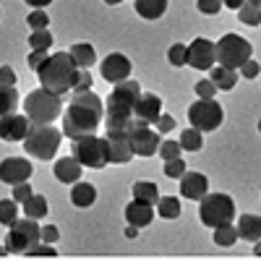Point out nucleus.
<instances>
[{
	"label": "nucleus",
	"mask_w": 261,
	"mask_h": 261,
	"mask_svg": "<svg viewBox=\"0 0 261 261\" xmlns=\"http://www.w3.org/2000/svg\"><path fill=\"white\" fill-rule=\"evenodd\" d=\"M105 118V105L102 99L89 89L73 94V102L68 105V113L63 115V134L71 141H79L84 136H92L97 125Z\"/></svg>",
	"instance_id": "1"
},
{
	"label": "nucleus",
	"mask_w": 261,
	"mask_h": 261,
	"mask_svg": "<svg viewBox=\"0 0 261 261\" xmlns=\"http://www.w3.org/2000/svg\"><path fill=\"white\" fill-rule=\"evenodd\" d=\"M81 68L73 63L71 53H55L45 60V65L37 71L42 89H47L53 94H65V92H73V84L79 81Z\"/></svg>",
	"instance_id": "2"
},
{
	"label": "nucleus",
	"mask_w": 261,
	"mask_h": 261,
	"mask_svg": "<svg viewBox=\"0 0 261 261\" xmlns=\"http://www.w3.org/2000/svg\"><path fill=\"white\" fill-rule=\"evenodd\" d=\"M141 97V84L139 81H120L113 86L110 97H107V110H105V123L107 128H125L134 115V107Z\"/></svg>",
	"instance_id": "3"
},
{
	"label": "nucleus",
	"mask_w": 261,
	"mask_h": 261,
	"mask_svg": "<svg viewBox=\"0 0 261 261\" xmlns=\"http://www.w3.org/2000/svg\"><path fill=\"white\" fill-rule=\"evenodd\" d=\"M60 139H63V134L58 128H53L50 123H34L24 139V149H27V154H32L37 160H53L60 146Z\"/></svg>",
	"instance_id": "4"
},
{
	"label": "nucleus",
	"mask_w": 261,
	"mask_h": 261,
	"mask_svg": "<svg viewBox=\"0 0 261 261\" xmlns=\"http://www.w3.org/2000/svg\"><path fill=\"white\" fill-rule=\"evenodd\" d=\"M199 217L206 227H222L235 220V201L227 193H206L199 206Z\"/></svg>",
	"instance_id": "5"
},
{
	"label": "nucleus",
	"mask_w": 261,
	"mask_h": 261,
	"mask_svg": "<svg viewBox=\"0 0 261 261\" xmlns=\"http://www.w3.org/2000/svg\"><path fill=\"white\" fill-rule=\"evenodd\" d=\"M214 53H217V63L222 68H230V71H238L243 63L251 60V42L241 34H225L220 42L214 45Z\"/></svg>",
	"instance_id": "6"
},
{
	"label": "nucleus",
	"mask_w": 261,
	"mask_h": 261,
	"mask_svg": "<svg viewBox=\"0 0 261 261\" xmlns=\"http://www.w3.org/2000/svg\"><path fill=\"white\" fill-rule=\"evenodd\" d=\"M60 94H53L47 89H34L27 94V102H24V110H27V118L32 123H53L58 115H60Z\"/></svg>",
	"instance_id": "7"
},
{
	"label": "nucleus",
	"mask_w": 261,
	"mask_h": 261,
	"mask_svg": "<svg viewBox=\"0 0 261 261\" xmlns=\"http://www.w3.org/2000/svg\"><path fill=\"white\" fill-rule=\"evenodd\" d=\"M125 134H128V144H130V151H134L136 157H151L160 151V134L157 130H151L149 123L144 120H130L125 125Z\"/></svg>",
	"instance_id": "8"
},
{
	"label": "nucleus",
	"mask_w": 261,
	"mask_h": 261,
	"mask_svg": "<svg viewBox=\"0 0 261 261\" xmlns=\"http://www.w3.org/2000/svg\"><path fill=\"white\" fill-rule=\"evenodd\" d=\"M222 118H225V113H222V107L217 99H196L188 107V120L201 134L204 130H217L222 125Z\"/></svg>",
	"instance_id": "9"
},
{
	"label": "nucleus",
	"mask_w": 261,
	"mask_h": 261,
	"mask_svg": "<svg viewBox=\"0 0 261 261\" xmlns=\"http://www.w3.org/2000/svg\"><path fill=\"white\" fill-rule=\"evenodd\" d=\"M73 157L81 162V167H89V170H102L107 165V144L105 139L92 136H84L79 141H73Z\"/></svg>",
	"instance_id": "10"
},
{
	"label": "nucleus",
	"mask_w": 261,
	"mask_h": 261,
	"mask_svg": "<svg viewBox=\"0 0 261 261\" xmlns=\"http://www.w3.org/2000/svg\"><path fill=\"white\" fill-rule=\"evenodd\" d=\"M42 227L37 225V220H32V217H24V220H16L8 230V238H6V246L8 251H18L24 253L27 248H32L34 243L42 241Z\"/></svg>",
	"instance_id": "11"
},
{
	"label": "nucleus",
	"mask_w": 261,
	"mask_h": 261,
	"mask_svg": "<svg viewBox=\"0 0 261 261\" xmlns=\"http://www.w3.org/2000/svg\"><path fill=\"white\" fill-rule=\"evenodd\" d=\"M214 60H217V53H214V42L199 37L188 45V53H186V65H193L196 71H212L214 68Z\"/></svg>",
	"instance_id": "12"
},
{
	"label": "nucleus",
	"mask_w": 261,
	"mask_h": 261,
	"mask_svg": "<svg viewBox=\"0 0 261 261\" xmlns=\"http://www.w3.org/2000/svg\"><path fill=\"white\" fill-rule=\"evenodd\" d=\"M105 144H107V165H110V162L123 165V162H130V157H134L125 128H107Z\"/></svg>",
	"instance_id": "13"
},
{
	"label": "nucleus",
	"mask_w": 261,
	"mask_h": 261,
	"mask_svg": "<svg viewBox=\"0 0 261 261\" xmlns=\"http://www.w3.org/2000/svg\"><path fill=\"white\" fill-rule=\"evenodd\" d=\"M32 162L29 160H21V157H8L0 162V180L8 183V186H18V183H27L32 178Z\"/></svg>",
	"instance_id": "14"
},
{
	"label": "nucleus",
	"mask_w": 261,
	"mask_h": 261,
	"mask_svg": "<svg viewBox=\"0 0 261 261\" xmlns=\"http://www.w3.org/2000/svg\"><path fill=\"white\" fill-rule=\"evenodd\" d=\"M130 65L134 63H130L123 53H113L99 63V71H102V79L107 84H120L130 76Z\"/></svg>",
	"instance_id": "15"
},
{
	"label": "nucleus",
	"mask_w": 261,
	"mask_h": 261,
	"mask_svg": "<svg viewBox=\"0 0 261 261\" xmlns=\"http://www.w3.org/2000/svg\"><path fill=\"white\" fill-rule=\"evenodd\" d=\"M32 120L27 115H16V113H8L0 118V139L3 141H24L27 134L32 130Z\"/></svg>",
	"instance_id": "16"
},
{
	"label": "nucleus",
	"mask_w": 261,
	"mask_h": 261,
	"mask_svg": "<svg viewBox=\"0 0 261 261\" xmlns=\"http://www.w3.org/2000/svg\"><path fill=\"white\" fill-rule=\"evenodd\" d=\"M209 193V180L204 172H183L180 178V196L183 199H191V201H201L204 196Z\"/></svg>",
	"instance_id": "17"
},
{
	"label": "nucleus",
	"mask_w": 261,
	"mask_h": 261,
	"mask_svg": "<svg viewBox=\"0 0 261 261\" xmlns=\"http://www.w3.org/2000/svg\"><path fill=\"white\" fill-rule=\"evenodd\" d=\"M134 115L139 120H144V123L154 125L160 120V115H162V99L157 94H141L139 102H136V107H134Z\"/></svg>",
	"instance_id": "18"
},
{
	"label": "nucleus",
	"mask_w": 261,
	"mask_h": 261,
	"mask_svg": "<svg viewBox=\"0 0 261 261\" xmlns=\"http://www.w3.org/2000/svg\"><path fill=\"white\" fill-rule=\"evenodd\" d=\"M125 220H128V225H134V227H146V225H151V220H154V206L146 204V201L134 199L125 206Z\"/></svg>",
	"instance_id": "19"
},
{
	"label": "nucleus",
	"mask_w": 261,
	"mask_h": 261,
	"mask_svg": "<svg viewBox=\"0 0 261 261\" xmlns=\"http://www.w3.org/2000/svg\"><path fill=\"white\" fill-rule=\"evenodd\" d=\"M55 178L60 180V183H65V186H73V183H79L81 180V172H84V167H81V162L76 160V157H60L58 162H55Z\"/></svg>",
	"instance_id": "20"
},
{
	"label": "nucleus",
	"mask_w": 261,
	"mask_h": 261,
	"mask_svg": "<svg viewBox=\"0 0 261 261\" xmlns=\"http://www.w3.org/2000/svg\"><path fill=\"white\" fill-rule=\"evenodd\" d=\"M238 238H243L248 243L261 241V217L258 214H243L238 220Z\"/></svg>",
	"instance_id": "21"
},
{
	"label": "nucleus",
	"mask_w": 261,
	"mask_h": 261,
	"mask_svg": "<svg viewBox=\"0 0 261 261\" xmlns=\"http://www.w3.org/2000/svg\"><path fill=\"white\" fill-rule=\"evenodd\" d=\"M97 201V188L92 183H73L71 188V204L79 209H86Z\"/></svg>",
	"instance_id": "22"
},
{
	"label": "nucleus",
	"mask_w": 261,
	"mask_h": 261,
	"mask_svg": "<svg viewBox=\"0 0 261 261\" xmlns=\"http://www.w3.org/2000/svg\"><path fill=\"white\" fill-rule=\"evenodd\" d=\"M134 6H136V13L146 21H157L165 16L167 11V0H134Z\"/></svg>",
	"instance_id": "23"
},
{
	"label": "nucleus",
	"mask_w": 261,
	"mask_h": 261,
	"mask_svg": "<svg viewBox=\"0 0 261 261\" xmlns=\"http://www.w3.org/2000/svg\"><path fill=\"white\" fill-rule=\"evenodd\" d=\"M71 58H73V63L79 65L81 71H84V68H92V65L97 63V53H94V47H92V45H86V42H79V45L71 47Z\"/></svg>",
	"instance_id": "24"
},
{
	"label": "nucleus",
	"mask_w": 261,
	"mask_h": 261,
	"mask_svg": "<svg viewBox=\"0 0 261 261\" xmlns=\"http://www.w3.org/2000/svg\"><path fill=\"white\" fill-rule=\"evenodd\" d=\"M217 89L222 92H230L232 86L238 84V71H230V68H222V65H217V68H212V79H209Z\"/></svg>",
	"instance_id": "25"
},
{
	"label": "nucleus",
	"mask_w": 261,
	"mask_h": 261,
	"mask_svg": "<svg viewBox=\"0 0 261 261\" xmlns=\"http://www.w3.org/2000/svg\"><path fill=\"white\" fill-rule=\"evenodd\" d=\"M134 199L157 206V201H160V188H157L154 183H149V180H139V183H134Z\"/></svg>",
	"instance_id": "26"
},
{
	"label": "nucleus",
	"mask_w": 261,
	"mask_h": 261,
	"mask_svg": "<svg viewBox=\"0 0 261 261\" xmlns=\"http://www.w3.org/2000/svg\"><path fill=\"white\" fill-rule=\"evenodd\" d=\"M21 206H24L27 217H32V220H39V217H45V214H47V199H45L42 193H32Z\"/></svg>",
	"instance_id": "27"
},
{
	"label": "nucleus",
	"mask_w": 261,
	"mask_h": 261,
	"mask_svg": "<svg viewBox=\"0 0 261 261\" xmlns=\"http://www.w3.org/2000/svg\"><path fill=\"white\" fill-rule=\"evenodd\" d=\"M157 212H160V217H165V220H178L180 217V201L175 199V196H160Z\"/></svg>",
	"instance_id": "28"
},
{
	"label": "nucleus",
	"mask_w": 261,
	"mask_h": 261,
	"mask_svg": "<svg viewBox=\"0 0 261 261\" xmlns=\"http://www.w3.org/2000/svg\"><path fill=\"white\" fill-rule=\"evenodd\" d=\"M18 107V92L16 86H0V118L13 113Z\"/></svg>",
	"instance_id": "29"
},
{
	"label": "nucleus",
	"mask_w": 261,
	"mask_h": 261,
	"mask_svg": "<svg viewBox=\"0 0 261 261\" xmlns=\"http://www.w3.org/2000/svg\"><path fill=\"white\" fill-rule=\"evenodd\" d=\"M18 220V201L16 199H3L0 201V225L11 227Z\"/></svg>",
	"instance_id": "30"
},
{
	"label": "nucleus",
	"mask_w": 261,
	"mask_h": 261,
	"mask_svg": "<svg viewBox=\"0 0 261 261\" xmlns=\"http://www.w3.org/2000/svg\"><path fill=\"white\" fill-rule=\"evenodd\" d=\"M238 241V227L230 222V225H222V227H214V243L217 246H235Z\"/></svg>",
	"instance_id": "31"
},
{
	"label": "nucleus",
	"mask_w": 261,
	"mask_h": 261,
	"mask_svg": "<svg viewBox=\"0 0 261 261\" xmlns=\"http://www.w3.org/2000/svg\"><path fill=\"white\" fill-rule=\"evenodd\" d=\"M238 18H241L246 27H258L261 24V6L243 3L241 8H238Z\"/></svg>",
	"instance_id": "32"
},
{
	"label": "nucleus",
	"mask_w": 261,
	"mask_h": 261,
	"mask_svg": "<svg viewBox=\"0 0 261 261\" xmlns=\"http://www.w3.org/2000/svg\"><path fill=\"white\" fill-rule=\"evenodd\" d=\"M180 146H183L186 151H199V149L204 146V141H201V130L186 128L183 134H180Z\"/></svg>",
	"instance_id": "33"
},
{
	"label": "nucleus",
	"mask_w": 261,
	"mask_h": 261,
	"mask_svg": "<svg viewBox=\"0 0 261 261\" xmlns=\"http://www.w3.org/2000/svg\"><path fill=\"white\" fill-rule=\"evenodd\" d=\"M53 45V34L47 29H37L29 34V47L32 50H47Z\"/></svg>",
	"instance_id": "34"
},
{
	"label": "nucleus",
	"mask_w": 261,
	"mask_h": 261,
	"mask_svg": "<svg viewBox=\"0 0 261 261\" xmlns=\"http://www.w3.org/2000/svg\"><path fill=\"white\" fill-rule=\"evenodd\" d=\"M24 256H29V258H55L58 256V251H53V243H45V241H42V243H34L32 248H27L24 251Z\"/></svg>",
	"instance_id": "35"
},
{
	"label": "nucleus",
	"mask_w": 261,
	"mask_h": 261,
	"mask_svg": "<svg viewBox=\"0 0 261 261\" xmlns=\"http://www.w3.org/2000/svg\"><path fill=\"white\" fill-rule=\"evenodd\" d=\"M180 151H183L180 141L167 139V141H162V144H160V157H162V160H175V157H180Z\"/></svg>",
	"instance_id": "36"
},
{
	"label": "nucleus",
	"mask_w": 261,
	"mask_h": 261,
	"mask_svg": "<svg viewBox=\"0 0 261 261\" xmlns=\"http://www.w3.org/2000/svg\"><path fill=\"white\" fill-rule=\"evenodd\" d=\"M27 24L32 27V32H37V29H47L50 18H47V13L42 11V8H34V11L29 13V18H27Z\"/></svg>",
	"instance_id": "37"
},
{
	"label": "nucleus",
	"mask_w": 261,
	"mask_h": 261,
	"mask_svg": "<svg viewBox=\"0 0 261 261\" xmlns=\"http://www.w3.org/2000/svg\"><path fill=\"white\" fill-rule=\"evenodd\" d=\"M183 172H186V162L180 160V157H175V160H165V175L167 178H183Z\"/></svg>",
	"instance_id": "38"
},
{
	"label": "nucleus",
	"mask_w": 261,
	"mask_h": 261,
	"mask_svg": "<svg viewBox=\"0 0 261 261\" xmlns=\"http://www.w3.org/2000/svg\"><path fill=\"white\" fill-rule=\"evenodd\" d=\"M186 53H188L186 45H172V47L167 50V60L175 65V68H180V65H186Z\"/></svg>",
	"instance_id": "39"
},
{
	"label": "nucleus",
	"mask_w": 261,
	"mask_h": 261,
	"mask_svg": "<svg viewBox=\"0 0 261 261\" xmlns=\"http://www.w3.org/2000/svg\"><path fill=\"white\" fill-rule=\"evenodd\" d=\"M214 92H217V86L209 79L196 81V94H199V99H214Z\"/></svg>",
	"instance_id": "40"
},
{
	"label": "nucleus",
	"mask_w": 261,
	"mask_h": 261,
	"mask_svg": "<svg viewBox=\"0 0 261 261\" xmlns=\"http://www.w3.org/2000/svg\"><path fill=\"white\" fill-rule=\"evenodd\" d=\"M196 6H199V11L206 13V16H217L222 11V0H196Z\"/></svg>",
	"instance_id": "41"
},
{
	"label": "nucleus",
	"mask_w": 261,
	"mask_h": 261,
	"mask_svg": "<svg viewBox=\"0 0 261 261\" xmlns=\"http://www.w3.org/2000/svg\"><path fill=\"white\" fill-rule=\"evenodd\" d=\"M92 73H89V68H84L81 73H79V81L73 84V94H79V92H89L92 89Z\"/></svg>",
	"instance_id": "42"
},
{
	"label": "nucleus",
	"mask_w": 261,
	"mask_h": 261,
	"mask_svg": "<svg viewBox=\"0 0 261 261\" xmlns=\"http://www.w3.org/2000/svg\"><path fill=\"white\" fill-rule=\"evenodd\" d=\"M50 55H47V50H32V55H29V68L32 71H39L42 68V65H45V60H47Z\"/></svg>",
	"instance_id": "43"
},
{
	"label": "nucleus",
	"mask_w": 261,
	"mask_h": 261,
	"mask_svg": "<svg viewBox=\"0 0 261 261\" xmlns=\"http://www.w3.org/2000/svg\"><path fill=\"white\" fill-rule=\"evenodd\" d=\"M34 191H32V186H29V180L27 183H18V186H13V199L18 201V204H24L29 196H32Z\"/></svg>",
	"instance_id": "44"
},
{
	"label": "nucleus",
	"mask_w": 261,
	"mask_h": 261,
	"mask_svg": "<svg viewBox=\"0 0 261 261\" xmlns=\"http://www.w3.org/2000/svg\"><path fill=\"white\" fill-rule=\"evenodd\" d=\"M258 73H261V65H258L256 60H248V63L241 65V76H243V79H256Z\"/></svg>",
	"instance_id": "45"
},
{
	"label": "nucleus",
	"mask_w": 261,
	"mask_h": 261,
	"mask_svg": "<svg viewBox=\"0 0 261 261\" xmlns=\"http://www.w3.org/2000/svg\"><path fill=\"white\" fill-rule=\"evenodd\" d=\"M13 84H16V71L11 65H3L0 68V86H13Z\"/></svg>",
	"instance_id": "46"
},
{
	"label": "nucleus",
	"mask_w": 261,
	"mask_h": 261,
	"mask_svg": "<svg viewBox=\"0 0 261 261\" xmlns=\"http://www.w3.org/2000/svg\"><path fill=\"white\" fill-rule=\"evenodd\" d=\"M154 125L160 128V134H170V130L175 128V118H172V115H160V120Z\"/></svg>",
	"instance_id": "47"
},
{
	"label": "nucleus",
	"mask_w": 261,
	"mask_h": 261,
	"mask_svg": "<svg viewBox=\"0 0 261 261\" xmlns=\"http://www.w3.org/2000/svg\"><path fill=\"white\" fill-rule=\"evenodd\" d=\"M39 235H42V241H45V243H55L58 238H60V232H58V227H55V225H45Z\"/></svg>",
	"instance_id": "48"
},
{
	"label": "nucleus",
	"mask_w": 261,
	"mask_h": 261,
	"mask_svg": "<svg viewBox=\"0 0 261 261\" xmlns=\"http://www.w3.org/2000/svg\"><path fill=\"white\" fill-rule=\"evenodd\" d=\"M243 3H246V0H222V6H227L230 11H238Z\"/></svg>",
	"instance_id": "49"
},
{
	"label": "nucleus",
	"mask_w": 261,
	"mask_h": 261,
	"mask_svg": "<svg viewBox=\"0 0 261 261\" xmlns=\"http://www.w3.org/2000/svg\"><path fill=\"white\" fill-rule=\"evenodd\" d=\"M29 6H34V8H45V6H50L53 0H27Z\"/></svg>",
	"instance_id": "50"
},
{
	"label": "nucleus",
	"mask_w": 261,
	"mask_h": 261,
	"mask_svg": "<svg viewBox=\"0 0 261 261\" xmlns=\"http://www.w3.org/2000/svg\"><path fill=\"white\" fill-rule=\"evenodd\" d=\"M139 235V227H134V225H128V230H125V238H136Z\"/></svg>",
	"instance_id": "51"
},
{
	"label": "nucleus",
	"mask_w": 261,
	"mask_h": 261,
	"mask_svg": "<svg viewBox=\"0 0 261 261\" xmlns=\"http://www.w3.org/2000/svg\"><path fill=\"white\" fill-rule=\"evenodd\" d=\"M253 253H256V256H261V241H256V243H253Z\"/></svg>",
	"instance_id": "52"
},
{
	"label": "nucleus",
	"mask_w": 261,
	"mask_h": 261,
	"mask_svg": "<svg viewBox=\"0 0 261 261\" xmlns=\"http://www.w3.org/2000/svg\"><path fill=\"white\" fill-rule=\"evenodd\" d=\"M8 253H11V251H8V246H6V248L0 246V258H3V256H8Z\"/></svg>",
	"instance_id": "53"
},
{
	"label": "nucleus",
	"mask_w": 261,
	"mask_h": 261,
	"mask_svg": "<svg viewBox=\"0 0 261 261\" xmlns=\"http://www.w3.org/2000/svg\"><path fill=\"white\" fill-rule=\"evenodd\" d=\"M107 6H118V3H123V0H105Z\"/></svg>",
	"instance_id": "54"
},
{
	"label": "nucleus",
	"mask_w": 261,
	"mask_h": 261,
	"mask_svg": "<svg viewBox=\"0 0 261 261\" xmlns=\"http://www.w3.org/2000/svg\"><path fill=\"white\" fill-rule=\"evenodd\" d=\"M246 3H253V6H261V0H246Z\"/></svg>",
	"instance_id": "55"
},
{
	"label": "nucleus",
	"mask_w": 261,
	"mask_h": 261,
	"mask_svg": "<svg viewBox=\"0 0 261 261\" xmlns=\"http://www.w3.org/2000/svg\"><path fill=\"white\" fill-rule=\"evenodd\" d=\"M258 134H261V120H258Z\"/></svg>",
	"instance_id": "56"
}]
</instances>
